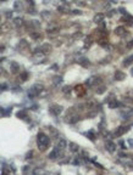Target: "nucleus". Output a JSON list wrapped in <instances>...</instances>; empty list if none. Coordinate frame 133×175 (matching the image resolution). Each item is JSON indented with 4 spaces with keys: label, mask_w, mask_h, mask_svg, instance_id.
Masks as SVG:
<instances>
[{
    "label": "nucleus",
    "mask_w": 133,
    "mask_h": 175,
    "mask_svg": "<svg viewBox=\"0 0 133 175\" xmlns=\"http://www.w3.org/2000/svg\"><path fill=\"white\" fill-rule=\"evenodd\" d=\"M118 106H120V103H118V101H116V100L109 101V107H110V108H117Z\"/></svg>",
    "instance_id": "f8f14e48"
},
{
    "label": "nucleus",
    "mask_w": 133,
    "mask_h": 175,
    "mask_svg": "<svg viewBox=\"0 0 133 175\" xmlns=\"http://www.w3.org/2000/svg\"><path fill=\"white\" fill-rule=\"evenodd\" d=\"M128 129H129V128H128V127H125V125H122V127H118V128L114 131V134H112V135H114L115 137H118V136L123 135L125 132H127Z\"/></svg>",
    "instance_id": "20e7f679"
},
{
    "label": "nucleus",
    "mask_w": 133,
    "mask_h": 175,
    "mask_svg": "<svg viewBox=\"0 0 133 175\" xmlns=\"http://www.w3.org/2000/svg\"><path fill=\"white\" fill-rule=\"evenodd\" d=\"M118 11H120V12L122 13V15H127V12L125 11V9H123V8H120V9H118Z\"/></svg>",
    "instance_id": "393cba45"
},
{
    "label": "nucleus",
    "mask_w": 133,
    "mask_h": 175,
    "mask_svg": "<svg viewBox=\"0 0 133 175\" xmlns=\"http://www.w3.org/2000/svg\"><path fill=\"white\" fill-rule=\"evenodd\" d=\"M131 73H132V75H133V68L131 69Z\"/></svg>",
    "instance_id": "7c9ffc66"
},
{
    "label": "nucleus",
    "mask_w": 133,
    "mask_h": 175,
    "mask_svg": "<svg viewBox=\"0 0 133 175\" xmlns=\"http://www.w3.org/2000/svg\"><path fill=\"white\" fill-rule=\"evenodd\" d=\"M66 145H67V144H66V140H65V139H60L59 141H58L56 148H58V150L62 153V152L65 151V148H66Z\"/></svg>",
    "instance_id": "39448f33"
},
{
    "label": "nucleus",
    "mask_w": 133,
    "mask_h": 175,
    "mask_svg": "<svg viewBox=\"0 0 133 175\" xmlns=\"http://www.w3.org/2000/svg\"><path fill=\"white\" fill-rule=\"evenodd\" d=\"M62 91H64L65 94H67L68 91H71V86H65V88H64V90H62Z\"/></svg>",
    "instance_id": "4be33fe9"
},
{
    "label": "nucleus",
    "mask_w": 133,
    "mask_h": 175,
    "mask_svg": "<svg viewBox=\"0 0 133 175\" xmlns=\"http://www.w3.org/2000/svg\"><path fill=\"white\" fill-rule=\"evenodd\" d=\"M121 147H122V148H126V146H125V144H123V142H121Z\"/></svg>",
    "instance_id": "c756f323"
},
{
    "label": "nucleus",
    "mask_w": 133,
    "mask_h": 175,
    "mask_svg": "<svg viewBox=\"0 0 133 175\" xmlns=\"http://www.w3.org/2000/svg\"><path fill=\"white\" fill-rule=\"evenodd\" d=\"M42 90H43V85H42V84H34L31 88V90L28 91V97L33 99L34 96H38L42 93Z\"/></svg>",
    "instance_id": "f03ea898"
},
{
    "label": "nucleus",
    "mask_w": 133,
    "mask_h": 175,
    "mask_svg": "<svg viewBox=\"0 0 133 175\" xmlns=\"http://www.w3.org/2000/svg\"><path fill=\"white\" fill-rule=\"evenodd\" d=\"M87 135H88V137H89V139H92V140H94V139H95L93 132H87Z\"/></svg>",
    "instance_id": "b1692460"
},
{
    "label": "nucleus",
    "mask_w": 133,
    "mask_h": 175,
    "mask_svg": "<svg viewBox=\"0 0 133 175\" xmlns=\"http://www.w3.org/2000/svg\"><path fill=\"white\" fill-rule=\"evenodd\" d=\"M115 33L117 34V35H126V33H127V32H126V29L123 27H117L115 29Z\"/></svg>",
    "instance_id": "6e6552de"
},
{
    "label": "nucleus",
    "mask_w": 133,
    "mask_h": 175,
    "mask_svg": "<svg viewBox=\"0 0 133 175\" xmlns=\"http://www.w3.org/2000/svg\"><path fill=\"white\" fill-rule=\"evenodd\" d=\"M6 16H8V17L10 18V17L12 16V13H11V12H6Z\"/></svg>",
    "instance_id": "cd10ccee"
},
{
    "label": "nucleus",
    "mask_w": 133,
    "mask_h": 175,
    "mask_svg": "<svg viewBox=\"0 0 133 175\" xmlns=\"http://www.w3.org/2000/svg\"><path fill=\"white\" fill-rule=\"evenodd\" d=\"M31 37L34 38V40H37L38 38H40V34H38V33H32V34H31Z\"/></svg>",
    "instance_id": "6ab92c4d"
},
{
    "label": "nucleus",
    "mask_w": 133,
    "mask_h": 175,
    "mask_svg": "<svg viewBox=\"0 0 133 175\" xmlns=\"http://www.w3.org/2000/svg\"><path fill=\"white\" fill-rule=\"evenodd\" d=\"M105 147H106V150L110 153L115 152V150H116V146H115V144L112 141H106V142H105Z\"/></svg>",
    "instance_id": "0eeeda50"
},
{
    "label": "nucleus",
    "mask_w": 133,
    "mask_h": 175,
    "mask_svg": "<svg viewBox=\"0 0 133 175\" xmlns=\"http://www.w3.org/2000/svg\"><path fill=\"white\" fill-rule=\"evenodd\" d=\"M49 49H50V45H49V44H44L43 46L40 47V50L43 51V52H45V54H46V52H49Z\"/></svg>",
    "instance_id": "f3484780"
},
{
    "label": "nucleus",
    "mask_w": 133,
    "mask_h": 175,
    "mask_svg": "<svg viewBox=\"0 0 133 175\" xmlns=\"http://www.w3.org/2000/svg\"><path fill=\"white\" fill-rule=\"evenodd\" d=\"M62 106H60V105H51L50 108H49V111H50V113L54 114V116H59L61 114V112H62Z\"/></svg>",
    "instance_id": "7ed1b4c3"
},
{
    "label": "nucleus",
    "mask_w": 133,
    "mask_h": 175,
    "mask_svg": "<svg viewBox=\"0 0 133 175\" xmlns=\"http://www.w3.org/2000/svg\"><path fill=\"white\" fill-rule=\"evenodd\" d=\"M23 23V19L21 18V17H16L15 19H13V24H15L16 27H21Z\"/></svg>",
    "instance_id": "9b49d317"
},
{
    "label": "nucleus",
    "mask_w": 133,
    "mask_h": 175,
    "mask_svg": "<svg viewBox=\"0 0 133 175\" xmlns=\"http://www.w3.org/2000/svg\"><path fill=\"white\" fill-rule=\"evenodd\" d=\"M37 144H38V147L40 151H45L49 146V137L45 134H43V132H38Z\"/></svg>",
    "instance_id": "f257e3e1"
},
{
    "label": "nucleus",
    "mask_w": 133,
    "mask_h": 175,
    "mask_svg": "<svg viewBox=\"0 0 133 175\" xmlns=\"http://www.w3.org/2000/svg\"><path fill=\"white\" fill-rule=\"evenodd\" d=\"M78 62H79V63H81L82 66H84V67H87V66L89 65V61H88L86 57H82L81 60H78Z\"/></svg>",
    "instance_id": "2eb2a0df"
},
{
    "label": "nucleus",
    "mask_w": 133,
    "mask_h": 175,
    "mask_svg": "<svg viewBox=\"0 0 133 175\" xmlns=\"http://www.w3.org/2000/svg\"><path fill=\"white\" fill-rule=\"evenodd\" d=\"M104 91H105V88H104V86H101V89H98V90H96L98 94H103Z\"/></svg>",
    "instance_id": "5701e85b"
},
{
    "label": "nucleus",
    "mask_w": 133,
    "mask_h": 175,
    "mask_svg": "<svg viewBox=\"0 0 133 175\" xmlns=\"http://www.w3.org/2000/svg\"><path fill=\"white\" fill-rule=\"evenodd\" d=\"M103 19H104V15H103V13H98V15L94 17V22L95 23H99V22H101Z\"/></svg>",
    "instance_id": "4468645a"
},
{
    "label": "nucleus",
    "mask_w": 133,
    "mask_h": 175,
    "mask_svg": "<svg viewBox=\"0 0 133 175\" xmlns=\"http://www.w3.org/2000/svg\"><path fill=\"white\" fill-rule=\"evenodd\" d=\"M62 80V78H61V77H55V79H54V83L55 84H58V83H60Z\"/></svg>",
    "instance_id": "412c9836"
},
{
    "label": "nucleus",
    "mask_w": 133,
    "mask_h": 175,
    "mask_svg": "<svg viewBox=\"0 0 133 175\" xmlns=\"http://www.w3.org/2000/svg\"><path fill=\"white\" fill-rule=\"evenodd\" d=\"M125 77H126V74H125L123 72L117 71V72L115 73V79H116V80H123V79H125Z\"/></svg>",
    "instance_id": "1a4fd4ad"
},
{
    "label": "nucleus",
    "mask_w": 133,
    "mask_h": 175,
    "mask_svg": "<svg viewBox=\"0 0 133 175\" xmlns=\"http://www.w3.org/2000/svg\"><path fill=\"white\" fill-rule=\"evenodd\" d=\"M27 77H28V73L25 72L23 74H21V79H22V80H27Z\"/></svg>",
    "instance_id": "aec40b11"
},
{
    "label": "nucleus",
    "mask_w": 133,
    "mask_h": 175,
    "mask_svg": "<svg viewBox=\"0 0 133 175\" xmlns=\"http://www.w3.org/2000/svg\"><path fill=\"white\" fill-rule=\"evenodd\" d=\"M13 8H15L16 11H20L21 8H22V3H21V1H15V3H13Z\"/></svg>",
    "instance_id": "dca6fc26"
},
{
    "label": "nucleus",
    "mask_w": 133,
    "mask_h": 175,
    "mask_svg": "<svg viewBox=\"0 0 133 175\" xmlns=\"http://www.w3.org/2000/svg\"><path fill=\"white\" fill-rule=\"evenodd\" d=\"M128 144L131 145V146H133V140L131 139V140H128Z\"/></svg>",
    "instance_id": "c85d7f7f"
},
{
    "label": "nucleus",
    "mask_w": 133,
    "mask_h": 175,
    "mask_svg": "<svg viewBox=\"0 0 133 175\" xmlns=\"http://www.w3.org/2000/svg\"><path fill=\"white\" fill-rule=\"evenodd\" d=\"M60 156H61V152H60L56 147H55V148L50 152V155H49V158H50L51 160H55V159H58Z\"/></svg>",
    "instance_id": "423d86ee"
},
{
    "label": "nucleus",
    "mask_w": 133,
    "mask_h": 175,
    "mask_svg": "<svg viewBox=\"0 0 133 175\" xmlns=\"http://www.w3.org/2000/svg\"><path fill=\"white\" fill-rule=\"evenodd\" d=\"M16 116H17L18 118H23V119L27 117V114H26V112H25V111H18L17 113H16Z\"/></svg>",
    "instance_id": "a211bd4d"
},
{
    "label": "nucleus",
    "mask_w": 133,
    "mask_h": 175,
    "mask_svg": "<svg viewBox=\"0 0 133 175\" xmlns=\"http://www.w3.org/2000/svg\"><path fill=\"white\" fill-rule=\"evenodd\" d=\"M6 89H8V85L6 84H1V91H5Z\"/></svg>",
    "instance_id": "a878e982"
},
{
    "label": "nucleus",
    "mask_w": 133,
    "mask_h": 175,
    "mask_svg": "<svg viewBox=\"0 0 133 175\" xmlns=\"http://www.w3.org/2000/svg\"><path fill=\"white\" fill-rule=\"evenodd\" d=\"M18 68H20V66H18L17 62H12V63H11V72L12 73H17Z\"/></svg>",
    "instance_id": "9d476101"
},
{
    "label": "nucleus",
    "mask_w": 133,
    "mask_h": 175,
    "mask_svg": "<svg viewBox=\"0 0 133 175\" xmlns=\"http://www.w3.org/2000/svg\"><path fill=\"white\" fill-rule=\"evenodd\" d=\"M79 148H78V145L77 144H75V142H71L70 144V151L71 152H77Z\"/></svg>",
    "instance_id": "ddd939ff"
},
{
    "label": "nucleus",
    "mask_w": 133,
    "mask_h": 175,
    "mask_svg": "<svg viewBox=\"0 0 133 175\" xmlns=\"http://www.w3.org/2000/svg\"><path fill=\"white\" fill-rule=\"evenodd\" d=\"M32 155H33V152H32V151H29L28 153H27V156H26V158H27V159H28V158H31V157H32Z\"/></svg>",
    "instance_id": "bb28decb"
}]
</instances>
